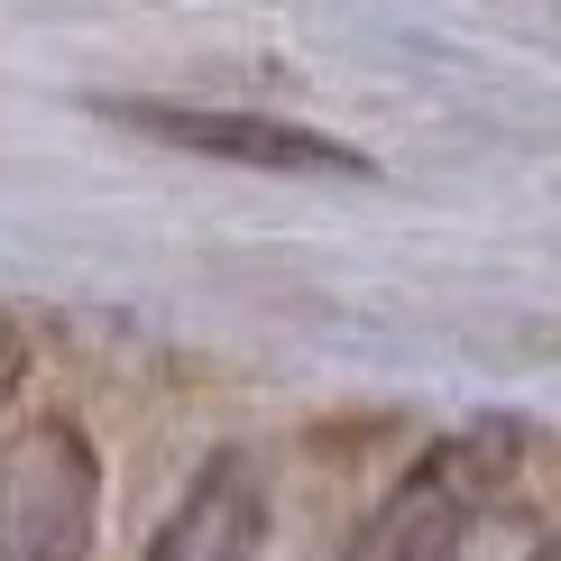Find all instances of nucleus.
Wrapping results in <instances>:
<instances>
[{"label": "nucleus", "mask_w": 561, "mask_h": 561, "mask_svg": "<svg viewBox=\"0 0 561 561\" xmlns=\"http://www.w3.org/2000/svg\"><path fill=\"white\" fill-rule=\"evenodd\" d=\"M525 451H534V433L516 424V414L460 424L451 442H433V451L378 497V516L350 534V561H433L470 516H488V506L516 488Z\"/></svg>", "instance_id": "f257e3e1"}, {"label": "nucleus", "mask_w": 561, "mask_h": 561, "mask_svg": "<svg viewBox=\"0 0 561 561\" xmlns=\"http://www.w3.org/2000/svg\"><path fill=\"white\" fill-rule=\"evenodd\" d=\"M102 460L75 414H37L0 442V561H83Z\"/></svg>", "instance_id": "f03ea898"}, {"label": "nucleus", "mask_w": 561, "mask_h": 561, "mask_svg": "<svg viewBox=\"0 0 561 561\" xmlns=\"http://www.w3.org/2000/svg\"><path fill=\"white\" fill-rule=\"evenodd\" d=\"M102 121H121L138 138H167L194 157H230V167H267V175H368L359 148L304 129V121H267V111H194V102H102Z\"/></svg>", "instance_id": "7ed1b4c3"}, {"label": "nucleus", "mask_w": 561, "mask_h": 561, "mask_svg": "<svg viewBox=\"0 0 561 561\" xmlns=\"http://www.w3.org/2000/svg\"><path fill=\"white\" fill-rule=\"evenodd\" d=\"M267 543V488L240 451H213L184 488V506L157 525L148 561H259Z\"/></svg>", "instance_id": "20e7f679"}, {"label": "nucleus", "mask_w": 561, "mask_h": 561, "mask_svg": "<svg viewBox=\"0 0 561 561\" xmlns=\"http://www.w3.org/2000/svg\"><path fill=\"white\" fill-rule=\"evenodd\" d=\"M433 561H552V525L534 516V506H516V497H497L488 516H470L442 543Z\"/></svg>", "instance_id": "39448f33"}, {"label": "nucleus", "mask_w": 561, "mask_h": 561, "mask_svg": "<svg viewBox=\"0 0 561 561\" xmlns=\"http://www.w3.org/2000/svg\"><path fill=\"white\" fill-rule=\"evenodd\" d=\"M19 378H28V332H19V322L0 313V405L19 396Z\"/></svg>", "instance_id": "423d86ee"}]
</instances>
